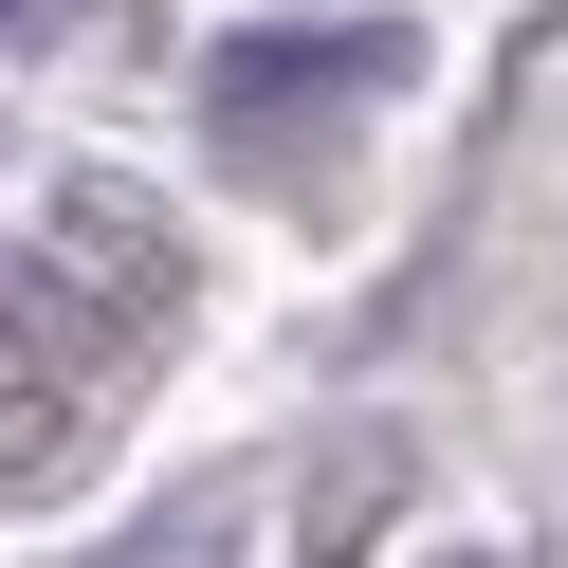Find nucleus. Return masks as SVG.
<instances>
[{"label":"nucleus","instance_id":"f257e3e1","mask_svg":"<svg viewBox=\"0 0 568 568\" xmlns=\"http://www.w3.org/2000/svg\"><path fill=\"white\" fill-rule=\"evenodd\" d=\"M367 74H385V38H257V55H221V111L257 129L275 92H367Z\"/></svg>","mask_w":568,"mask_h":568},{"label":"nucleus","instance_id":"f03ea898","mask_svg":"<svg viewBox=\"0 0 568 568\" xmlns=\"http://www.w3.org/2000/svg\"><path fill=\"white\" fill-rule=\"evenodd\" d=\"M0 19H19V0H0Z\"/></svg>","mask_w":568,"mask_h":568}]
</instances>
